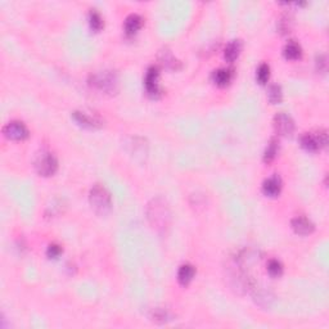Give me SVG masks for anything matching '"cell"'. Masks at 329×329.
<instances>
[{
  "label": "cell",
  "mask_w": 329,
  "mask_h": 329,
  "mask_svg": "<svg viewBox=\"0 0 329 329\" xmlns=\"http://www.w3.org/2000/svg\"><path fill=\"white\" fill-rule=\"evenodd\" d=\"M291 227L294 233L298 235H310L315 230V225L305 216H297V218L292 219Z\"/></svg>",
  "instance_id": "9"
},
{
  "label": "cell",
  "mask_w": 329,
  "mask_h": 329,
  "mask_svg": "<svg viewBox=\"0 0 329 329\" xmlns=\"http://www.w3.org/2000/svg\"><path fill=\"white\" fill-rule=\"evenodd\" d=\"M283 55L285 57V59L288 61H297L300 59L301 55H302V49H301L300 44L293 40L288 42L285 44L284 49H283Z\"/></svg>",
  "instance_id": "15"
},
{
  "label": "cell",
  "mask_w": 329,
  "mask_h": 329,
  "mask_svg": "<svg viewBox=\"0 0 329 329\" xmlns=\"http://www.w3.org/2000/svg\"><path fill=\"white\" fill-rule=\"evenodd\" d=\"M317 70L320 74H326L327 71V59L326 55H319L317 58Z\"/></svg>",
  "instance_id": "26"
},
{
  "label": "cell",
  "mask_w": 329,
  "mask_h": 329,
  "mask_svg": "<svg viewBox=\"0 0 329 329\" xmlns=\"http://www.w3.org/2000/svg\"><path fill=\"white\" fill-rule=\"evenodd\" d=\"M158 77H160V71L158 68L152 66L148 68L147 74H145V79H144V84H145V89L147 93L149 94L152 98H158L161 95V89L158 85Z\"/></svg>",
  "instance_id": "8"
},
{
  "label": "cell",
  "mask_w": 329,
  "mask_h": 329,
  "mask_svg": "<svg viewBox=\"0 0 329 329\" xmlns=\"http://www.w3.org/2000/svg\"><path fill=\"white\" fill-rule=\"evenodd\" d=\"M90 84L106 94H116L118 92V79L113 71H103L92 76Z\"/></svg>",
  "instance_id": "3"
},
{
  "label": "cell",
  "mask_w": 329,
  "mask_h": 329,
  "mask_svg": "<svg viewBox=\"0 0 329 329\" xmlns=\"http://www.w3.org/2000/svg\"><path fill=\"white\" fill-rule=\"evenodd\" d=\"M256 77H257V81H259L261 85L268 83L269 77H270V67H269L268 63H262L260 64V67L257 68V74H256Z\"/></svg>",
  "instance_id": "23"
},
{
  "label": "cell",
  "mask_w": 329,
  "mask_h": 329,
  "mask_svg": "<svg viewBox=\"0 0 329 329\" xmlns=\"http://www.w3.org/2000/svg\"><path fill=\"white\" fill-rule=\"evenodd\" d=\"M35 169L40 176L54 175L58 169V161L54 154L49 152H43L38 156L35 161Z\"/></svg>",
  "instance_id": "5"
},
{
  "label": "cell",
  "mask_w": 329,
  "mask_h": 329,
  "mask_svg": "<svg viewBox=\"0 0 329 329\" xmlns=\"http://www.w3.org/2000/svg\"><path fill=\"white\" fill-rule=\"evenodd\" d=\"M268 273L270 274V277L273 278H278L283 274V265H282V262L279 260H270L268 262Z\"/></svg>",
  "instance_id": "22"
},
{
  "label": "cell",
  "mask_w": 329,
  "mask_h": 329,
  "mask_svg": "<svg viewBox=\"0 0 329 329\" xmlns=\"http://www.w3.org/2000/svg\"><path fill=\"white\" fill-rule=\"evenodd\" d=\"M195 270L192 265L186 264V265H182L179 269V273H178V281L182 285H188L192 279L194 278Z\"/></svg>",
  "instance_id": "16"
},
{
  "label": "cell",
  "mask_w": 329,
  "mask_h": 329,
  "mask_svg": "<svg viewBox=\"0 0 329 329\" xmlns=\"http://www.w3.org/2000/svg\"><path fill=\"white\" fill-rule=\"evenodd\" d=\"M160 59L161 63H162L166 68H169V70L176 71L180 68V62L178 61L176 58H174L173 54H171L169 50H163L162 53H161Z\"/></svg>",
  "instance_id": "17"
},
{
  "label": "cell",
  "mask_w": 329,
  "mask_h": 329,
  "mask_svg": "<svg viewBox=\"0 0 329 329\" xmlns=\"http://www.w3.org/2000/svg\"><path fill=\"white\" fill-rule=\"evenodd\" d=\"M279 149V143L277 139H272L270 143L268 144V147L265 149V153H264V162L270 163L275 160V157L278 154Z\"/></svg>",
  "instance_id": "18"
},
{
  "label": "cell",
  "mask_w": 329,
  "mask_h": 329,
  "mask_svg": "<svg viewBox=\"0 0 329 329\" xmlns=\"http://www.w3.org/2000/svg\"><path fill=\"white\" fill-rule=\"evenodd\" d=\"M274 129L277 134L281 137H292L294 133V121L292 120L291 116L282 112L274 117Z\"/></svg>",
  "instance_id": "7"
},
{
  "label": "cell",
  "mask_w": 329,
  "mask_h": 329,
  "mask_svg": "<svg viewBox=\"0 0 329 329\" xmlns=\"http://www.w3.org/2000/svg\"><path fill=\"white\" fill-rule=\"evenodd\" d=\"M268 98L269 102L272 103V104H278V103H281L282 99H283V92H282L281 85H278V84H273V85H270V88H269Z\"/></svg>",
  "instance_id": "19"
},
{
  "label": "cell",
  "mask_w": 329,
  "mask_h": 329,
  "mask_svg": "<svg viewBox=\"0 0 329 329\" xmlns=\"http://www.w3.org/2000/svg\"><path fill=\"white\" fill-rule=\"evenodd\" d=\"M89 202L92 208L94 210V212L99 215V216H106V215L109 214V211H111V194H109L108 190L103 186H100V184H95V186L92 188L89 195Z\"/></svg>",
  "instance_id": "1"
},
{
  "label": "cell",
  "mask_w": 329,
  "mask_h": 329,
  "mask_svg": "<svg viewBox=\"0 0 329 329\" xmlns=\"http://www.w3.org/2000/svg\"><path fill=\"white\" fill-rule=\"evenodd\" d=\"M292 29V18L289 16H283L278 22V30L281 34H287Z\"/></svg>",
  "instance_id": "24"
},
{
  "label": "cell",
  "mask_w": 329,
  "mask_h": 329,
  "mask_svg": "<svg viewBox=\"0 0 329 329\" xmlns=\"http://www.w3.org/2000/svg\"><path fill=\"white\" fill-rule=\"evenodd\" d=\"M148 219L156 229H165L169 225L170 212L169 207L162 199H154L148 207Z\"/></svg>",
  "instance_id": "2"
},
{
  "label": "cell",
  "mask_w": 329,
  "mask_h": 329,
  "mask_svg": "<svg viewBox=\"0 0 329 329\" xmlns=\"http://www.w3.org/2000/svg\"><path fill=\"white\" fill-rule=\"evenodd\" d=\"M62 253V248L61 246H58V244H50L47 249V256H48L49 259H58Z\"/></svg>",
  "instance_id": "25"
},
{
  "label": "cell",
  "mask_w": 329,
  "mask_h": 329,
  "mask_svg": "<svg viewBox=\"0 0 329 329\" xmlns=\"http://www.w3.org/2000/svg\"><path fill=\"white\" fill-rule=\"evenodd\" d=\"M89 25L90 29L93 30V31L98 32L102 30L103 27V19L100 17V14L95 10H90L89 13Z\"/></svg>",
  "instance_id": "21"
},
{
  "label": "cell",
  "mask_w": 329,
  "mask_h": 329,
  "mask_svg": "<svg viewBox=\"0 0 329 329\" xmlns=\"http://www.w3.org/2000/svg\"><path fill=\"white\" fill-rule=\"evenodd\" d=\"M171 318H173V315L169 311L165 310V309H160V307L154 309L150 314V319L156 323H167L169 320H171Z\"/></svg>",
  "instance_id": "20"
},
{
  "label": "cell",
  "mask_w": 329,
  "mask_h": 329,
  "mask_svg": "<svg viewBox=\"0 0 329 329\" xmlns=\"http://www.w3.org/2000/svg\"><path fill=\"white\" fill-rule=\"evenodd\" d=\"M232 79H233V72L228 68H219V70L214 71V74H212V80L220 88L229 85Z\"/></svg>",
  "instance_id": "14"
},
{
  "label": "cell",
  "mask_w": 329,
  "mask_h": 329,
  "mask_svg": "<svg viewBox=\"0 0 329 329\" xmlns=\"http://www.w3.org/2000/svg\"><path fill=\"white\" fill-rule=\"evenodd\" d=\"M143 26V18L139 14H130L125 19V34L128 36H134Z\"/></svg>",
  "instance_id": "12"
},
{
  "label": "cell",
  "mask_w": 329,
  "mask_h": 329,
  "mask_svg": "<svg viewBox=\"0 0 329 329\" xmlns=\"http://www.w3.org/2000/svg\"><path fill=\"white\" fill-rule=\"evenodd\" d=\"M74 120L77 122V124L80 125V126H83V128H87V129H98L102 126V121L100 120H98L96 117H94V116H90L88 115V113H85V112H74Z\"/></svg>",
  "instance_id": "10"
},
{
  "label": "cell",
  "mask_w": 329,
  "mask_h": 329,
  "mask_svg": "<svg viewBox=\"0 0 329 329\" xmlns=\"http://www.w3.org/2000/svg\"><path fill=\"white\" fill-rule=\"evenodd\" d=\"M282 190V180L278 175L272 176L264 182L262 184V193L266 195V197H277L279 195Z\"/></svg>",
  "instance_id": "11"
},
{
  "label": "cell",
  "mask_w": 329,
  "mask_h": 329,
  "mask_svg": "<svg viewBox=\"0 0 329 329\" xmlns=\"http://www.w3.org/2000/svg\"><path fill=\"white\" fill-rule=\"evenodd\" d=\"M3 134L10 141H25L29 138V129L21 121H10L3 128Z\"/></svg>",
  "instance_id": "6"
},
{
  "label": "cell",
  "mask_w": 329,
  "mask_h": 329,
  "mask_svg": "<svg viewBox=\"0 0 329 329\" xmlns=\"http://www.w3.org/2000/svg\"><path fill=\"white\" fill-rule=\"evenodd\" d=\"M301 147L307 152H317L328 144V134L326 130H319L317 133H306L301 137Z\"/></svg>",
  "instance_id": "4"
},
{
  "label": "cell",
  "mask_w": 329,
  "mask_h": 329,
  "mask_svg": "<svg viewBox=\"0 0 329 329\" xmlns=\"http://www.w3.org/2000/svg\"><path fill=\"white\" fill-rule=\"evenodd\" d=\"M240 51H242V42H240V40H232V42L227 45V48H225L224 58H225V61L229 62V63H233L236 58L239 57Z\"/></svg>",
  "instance_id": "13"
}]
</instances>
